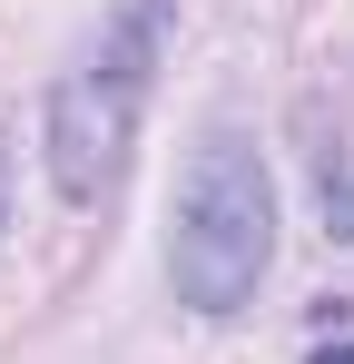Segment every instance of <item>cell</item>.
Masks as SVG:
<instances>
[{"instance_id": "obj_1", "label": "cell", "mask_w": 354, "mask_h": 364, "mask_svg": "<svg viewBox=\"0 0 354 364\" xmlns=\"http://www.w3.org/2000/svg\"><path fill=\"white\" fill-rule=\"evenodd\" d=\"M266 266H276V187H266V158H256L246 128H207L197 158H187V187H177V237H168L177 305L236 315L266 286Z\"/></svg>"}, {"instance_id": "obj_2", "label": "cell", "mask_w": 354, "mask_h": 364, "mask_svg": "<svg viewBox=\"0 0 354 364\" xmlns=\"http://www.w3.org/2000/svg\"><path fill=\"white\" fill-rule=\"evenodd\" d=\"M148 60H158V0H128L109 30H99V50L50 89V187L69 207L109 197L118 158H128V138H138Z\"/></svg>"}, {"instance_id": "obj_3", "label": "cell", "mask_w": 354, "mask_h": 364, "mask_svg": "<svg viewBox=\"0 0 354 364\" xmlns=\"http://www.w3.org/2000/svg\"><path fill=\"white\" fill-rule=\"evenodd\" d=\"M315 207H325V237L354 246V158L335 148V138L315 148Z\"/></svg>"}, {"instance_id": "obj_4", "label": "cell", "mask_w": 354, "mask_h": 364, "mask_svg": "<svg viewBox=\"0 0 354 364\" xmlns=\"http://www.w3.org/2000/svg\"><path fill=\"white\" fill-rule=\"evenodd\" d=\"M0 227H10V128H0Z\"/></svg>"}, {"instance_id": "obj_5", "label": "cell", "mask_w": 354, "mask_h": 364, "mask_svg": "<svg viewBox=\"0 0 354 364\" xmlns=\"http://www.w3.org/2000/svg\"><path fill=\"white\" fill-rule=\"evenodd\" d=\"M315 364H354V345H345V355H335V345H325V355H315Z\"/></svg>"}]
</instances>
